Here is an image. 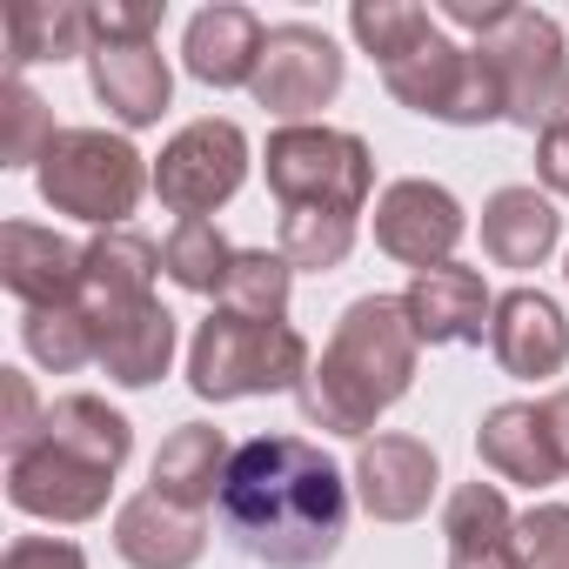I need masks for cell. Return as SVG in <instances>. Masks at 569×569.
<instances>
[{"mask_svg":"<svg viewBox=\"0 0 569 569\" xmlns=\"http://www.w3.org/2000/svg\"><path fill=\"white\" fill-rule=\"evenodd\" d=\"M214 509L221 529L268 569H322L349 536V482L302 436L234 442Z\"/></svg>","mask_w":569,"mask_h":569,"instance_id":"6da1fadb","label":"cell"},{"mask_svg":"<svg viewBox=\"0 0 569 569\" xmlns=\"http://www.w3.org/2000/svg\"><path fill=\"white\" fill-rule=\"evenodd\" d=\"M416 356H422V342L409 329L402 296H362L342 309V322H336L329 349L316 356L309 382L296 389V402L316 429L369 442V429L409 396Z\"/></svg>","mask_w":569,"mask_h":569,"instance_id":"7a4b0ae2","label":"cell"},{"mask_svg":"<svg viewBox=\"0 0 569 569\" xmlns=\"http://www.w3.org/2000/svg\"><path fill=\"white\" fill-rule=\"evenodd\" d=\"M316 369L302 329L289 322H248V316H208L188 342V389L201 402H241V396H289Z\"/></svg>","mask_w":569,"mask_h":569,"instance_id":"3957f363","label":"cell"},{"mask_svg":"<svg viewBox=\"0 0 569 569\" xmlns=\"http://www.w3.org/2000/svg\"><path fill=\"white\" fill-rule=\"evenodd\" d=\"M34 188L54 214H74L88 228H128V214L141 208V194L154 188V168L134 154L128 134L108 128H61V141L48 148V161L34 168Z\"/></svg>","mask_w":569,"mask_h":569,"instance_id":"277c9868","label":"cell"},{"mask_svg":"<svg viewBox=\"0 0 569 569\" xmlns=\"http://www.w3.org/2000/svg\"><path fill=\"white\" fill-rule=\"evenodd\" d=\"M261 174H268V194L281 201V214L322 208V214H349L356 221L369 208V194H376L369 141L349 134V128H322V121L274 128L268 154H261Z\"/></svg>","mask_w":569,"mask_h":569,"instance_id":"5b68a950","label":"cell"},{"mask_svg":"<svg viewBox=\"0 0 569 569\" xmlns=\"http://www.w3.org/2000/svg\"><path fill=\"white\" fill-rule=\"evenodd\" d=\"M476 48L496 61V81H502V121L542 134V128H556V121L569 114V41H562L556 14L509 8Z\"/></svg>","mask_w":569,"mask_h":569,"instance_id":"8992f818","label":"cell"},{"mask_svg":"<svg viewBox=\"0 0 569 569\" xmlns=\"http://www.w3.org/2000/svg\"><path fill=\"white\" fill-rule=\"evenodd\" d=\"M382 88H389L402 108H416V114H429V121H449V128H489V121H502L496 61H489L482 48L449 41L442 28H436L416 54H402L396 68H382Z\"/></svg>","mask_w":569,"mask_h":569,"instance_id":"52a82bcc","label":"cell"},{"mask_svg":"<svg viewBox=\"0 0 569 569\" xmlns=\"http://www.w3.org/2000/svg\"><path fill=\"white\" fill-rule=\"evenodd\" d=\"M241 181H248V134L234 121H214V114L188 121L154 161V194L181 221H208L221 201H234Z\"/></svg>","mask_w":569,"mask_h":569,"instance_id":"ba28073f","label":"cell"},{"mask_svg":"<svg viewBox=\"0 0 569 569\" xmlns=\"http://www.w3.org/2000/svg\"><path fill=\"white\" fill-rule=\"evenodd\" d=\"M342 68L349 61H342V48L322 28L281 21V28H268V48H261V68L248 81V94L268 114H281V128H302L309 114H322L342 94Z\"/></svg>","mask_w":569,"mask_h":569,"instance_id":"9c48e42d","label":"cell"},{"mask_svg":"<svg viewBox=\"0 0 569 569\" xmlns=\"http://www.w3.org/2000/svg\"><path fill=\"white\" fill-rule=\"evenodd\" d=\"M462 228H469V214H462V201H456L442 181L409 174V181H389V188L376 194V248H382L389 261L416 268V274H422V268H442V261L456 254Z\"/></svg>","mask_w":569,"mask_h":569,"instance_id":"30bf717a","label":"cell"},{"mask_svg":"<svg viewBox=\"0 0 569 569\" xmlns=\"http://www.w3.org/2000/svg\"><path fill=\"white\" fill-rule=\"evenodd\" d=\"M114 496V476L54 449V442H34L21 456H8V502L21 516H41V522H94Z\"/></svg>","mask_w":569,"mask_h":569,"instance_id":"8fae6325","label":"cell"},{"mask_svg":"<svg viewBox=\"0 0 569 569\" xmlns=\"http://www.w3.org/2000/svg\"><path fill=\"white\" fill-rule=\"evenodd\" d=\"M81 274H88V248H74L54 228L34 221H8L0 228V289L28 309H68L81 302Z\"/></svg>","mask_w":569,"mask_h":569,"instance_id":"7c38bea8","label":"cell"},{"mask_svg":"<svg viewBox=\"0 0 569 569\" xmlns=\"http://www.w3.org/2000/svg\"><path fill=\"white\" fill-rule=\"evenodd\" d=\"M436 449L422 436H369L356 456V502L376 522H416L436 502Z\"/></svg>","mask_w":569,"mask_h":569,"instance_id":"4fadbf2b","label":"cell"},{"mask_svg":"<svg viewBox=\"0 0 569 569\" xmlns=\"http://www.w3.org/2000/svg\"><path fill=\"white\" fill-rule=\"evenodd\" d=\"M402 309H409L416 342H429V349H456V342H482V336H489L496 296H489V281H482L476 268L442 261V268H422L409 289H402Z\"/></svg>","mask_w":569,"mask_h":569,"instance_id":"5bb4252c","label":"cell"},{"mask_svg":"<svg viewBox=\"0 0 569 569\" xmlns=\"http://www.w3.org/2000/svg\"><path fill=\"white\" fill-rule=\"evenodd\" d=\"M489 356H496L502 376H516V382L556 376V369L569 362V322H562V309H556L542 289H509V296H496Z\"/></svg>","mask_w":569,"mask_h":569,"instance_id":"9a60e30c","label":"cell"},{"mask_svg":"<svg viewBox=\"0 0 569 569\" xmlns=\"http://www.w3.org/2000/svg\"><path fill=\"white\" fill-rule=\"evenodd\" d=\"M114 549L134 569H194L208 549V516L168 502L161 489H141L114 509Z\"/></svg>","mask_w":569,"mask_h":569,"instance_id":"2e32d148","label":"cell"},{"mask_svg":"<svg viewBox=\"0 0 569 569\" xmlns=\"http://www.w3.org/2000/svg\"><path fill=\"white\" fill-rule=\"evenodd\" d=\"M154 274H161V248L134 228H108L88 241V274H81V309L101 336V322L154 302Z\"/></svg>","mask_w":569,"mask_h":569,"instance_id":"e0dca14e","label":"cell"},{"mask_svg":"<svg viewBox=\"0 0 569 569\" xmlns=\"http://www.w3.org/2000/svg\"><path fill=\"white\" fill-rule=\"evenodd\" d=\"M88 81H94V101L121 128H154L168 114V94H174V74H168L154 41H101L88 54Z\"/></svg>","mask_w":569,"mask_h":569,"instance_id":"ac0fdd59","label":"cell"},{"mask_svg":"<svg viewBox=\"0 0 569 569\" xmlns=\"http://www.w3.org/2000/svg\"><path fill=\"white\" fill-rule=\"evenodd\" d=\"M261 48H268V28L248 8H234V0L201 8L181 34V61L201 88H248L254 68H261Z\"/></svg>","mask_w":569,"mask_h":569,"instance_id":"d6986e66","label":"cell"},{"mask_svg":"<svg viewBox=\"0 0 569 569\" xmlns=\"http://www.w3.org/2000/svg\"><path fill=\"white\" fill-rule=\"evenodd\" d=\"M476 456H482V469H496L502 482H522V489L562 482V456L549 442L542 402H496L476 429Z\"/></svg>","mask_w":569,"mask_h":569,"instance_id":"ffe728a7","label":"cell"},{"mask_svg":"<svg viewBox=\"0 0 569 569\" xmlns=\"http://www.w3.org/2000/svg\"><path fill=\"white\" fill-rule=\"evenodd\" d=\"M562 241V214L536 188H496L482 201V254L496 268H542Z\"/></svg>","mask_w":569,"mask_h":569,"instance_id":"44dd1931","label":"cell"},{"mask_svg":"<svg viewBox=\"0 0 569 569\" xmlns=\"http://www.w3.org/2000/svg\"><path fill=\"white\" fill-rule=\"evenodd\" d=\"M228 462H234V442L214 429V422H181L161 449H154V482L168 502L181 509H208L221 502V482H228Z\"/></svg>","mask_w":569,"mask_h":569,"instance_id":"7402d4cb","label":"cell"},{"mask_svg":"<svg viewBox=\"0 0 569 569\" xmlns=\"http://www.w3.org/2000/svg\"><path fill=\"white\" fill-rule=\"evenodd\" d=\"M94 362H101L108 382H121V389L161 382L168 362H174V316H168L161 302H141V309L101 322V356H94Z\"/></svg>","mask_w":569,"mask_h":569,"instance_id":"603a6c76","label":"cell"},{"mask_svg":"<svg viewBox=\"0 0 569 569\" xmlns=\"http://www.w3.org/2000/svg\"><path fill=\"white\" fill-rule=\"evenodd\" d=\"M41 442L68 449V456H81V462L108 469V476H121V462L134 456V422H128L121 409H108L101 396H61V402L48 409V422H41Z\"/></svg>","mask_w":569,"mask_h":569,"instance_id":"cb8c5ba5","label":"cell"},{"mask_svg":"<svg viewBox=\"0 0 569 569\" xmlns=\"http://www.w3.org/2000/svg\"><path fill=\"white\" fill-rule=\"evenodd\" d=\"M94 54V8H74V0H28V8L8 14V61L14 74L34 61H74Z\"/></svg>","mask_w":569,"mask_h":569,"instance_id":"d4e9b609","label":"cell"},{"mask_svg":"<svg viewBox=\"0 0 569 569\" xmlns=\"http://www.w3.org/2000/svg\"><path fill=\"white\" fill-rule=\"evenodd\" d=\"M296 296V268L281 248H234V268L221 281V309L248 322H281Z\"/></svg>","mask_w":569,"mask_h":569,"instance_id":"484cf974","label":"cell"},{"mask_svg":"<svg viewBox=\"0 0 569 569\" xmlns=\"http://www.w3.org/2000/svg\"><path fill=\"white\" fill-rule=\"evenodd\" d=\"M54 141H61L54 108L21 74H8L0 81V168H41Z\"/></svg>","mask_w":569,"mask_h":569,"instance_id":"4316f807","label":"cell"},{"mask_svg":"<svg viewBox=\"0 0 569 569\" xmlns=\"http://www.w3.org/2000/svg\"><path fill=\"white\" fill-rule=\"evenodd\" d=\"M228 268H234V248L221 241L214 221H174V234L161 241V274L188 296H221Z\"/></svg>","mask_w":569,"mask_h":569,"instance_id":"83f0119b","label":"cell"},{"mask_svg":"<svg viewBox=\"0 0 569 569\" xmlns=\"http://www.w3.org/2000/svg\"><path fill=\"white\" fill-rule=\"evenodd\" d=\"M349 34L362 41V54L396 68L402 54H416L436 34V14L416 8V0H356V8H349Z\"/></svg>","mask_w":569,"mask_h":569,"instance_id":"f1b7e54d","label":"cell"},{"mask_svg":"<svg viewBox=\"0 0 569 569\" xmlns=\"http://www.w3.org/2000/svg\"><path fill=\"white\" fill-rule=\"evenodd\" d=\"M21 342H28V356H34L41 369H54V376H74L81 362L101 356V336H94V322H88L81 302H68V309H28Z\"/></svg>","mask_w":569,"mask_h":569,"instance_id":"f546056e","label":"cell"},{"mask_svg":"<svg viewBox=\"0 0 569 569\" xmlns=\"http://www.w3.org/2000/svg\"><path fill=\"white\" fill-rule=\"evenodd\" d=\"M349 248H356V221L349 214H322V208L281 214V254H289V268L329 274V268L349 261Z\"/></svg>","mask_w":569,"mask_h":569,"instance_id":"4dcf8cb0","label":"cell"},{"mask_svg":"<svg viewBox=\"0 0 569 569\" xmlns=\"http://www.w3.org/2000/svg\"><path fill=\"white\" fill-rule=\"evenodd\" d=\"M442 536H449V542H489V536H516L509 496H502L496 482H462V489L442 502Z\"/></svg>","mask_w":569,"mask_h":569,"instance_id":"1f68e13d","label":"cell"},{"mask_svg":"<svg viewBox=\"0 0 569 569\" xmlns=\"http://www.w3.org/2000/svg\"><path fill=\"white\" fill-rule=\"evenodd\" d=\"M516 549L522 569H569V502H536L516 516Z\"/></svg>","mask_w":569,"mask_h":569,"instance_id":"d6a6232c","label":"cell"},{"mask_svg":"<svg viewBox=\"0 0 569 569\" xmlns=\"http://www.w3.org/2000/svg\"><path fill=\"white\" fill-rule=\"evenodd\" d=\"M0 389H8V429H0V449L21 456V449H34V442H41L48 409L34 402V382H28L21 369H0Z\"/></svg>","mask_w":569,"mask_h":569,"instance_id":"836d02e7","label":"cell"},{"mask_svg":"<svg viewBox=\"0 0 569 569\" xmlns=\"http://www.w3.org/2000/svg\"><path fill=\"white\" fill-rule=\"evenodd\" d=\"M0 569H88V556L68 536H14Z\"/></svg>","mask_w":569,"mask_h":569,"instance_id":"e575fe53","label":"cell"},{"mask_svg":"<svg viewBox=\"0 0 569 569\" xmlns=\"http://www.w3.org/2000/svg\"><path fill=\"white\" fill-rule=\"evenodd\" d=\"M161 28V8L148 0V8H94V48L101 41H154Z\"/></svg>","mask_w":569,"mask_h":569,"instance_id":"d590c367","label":"cell"},{"mask_svg":"<svg viewBox=\"0 0 569 569\" xmlns=\"http://www.w3.org/2000/svg\"><path fill=\"white\" fill-rule=\"evenodd\" d=\"M536 174H542L549 194H569V114L536 134Z\"/></svg>","mask_w":569,"mask_h":569,"instance_id":"8d00e7d4","label":"cell"},{"mask_svg":"<svg viewBox=\"0 0 569 569\" xmlns=\"http://www.w3.org/2000/svg\"><path fill=\"white\" fill-rule=\"evenodd\" d=\"M449 569H522L516 536H489V542H449Z\"/></svg>","mask_w":569,"mask_h":569,"instance_id":"74e56055","label":"cell"},{"mask_svg":"<svg viewBox=\"0 0 569 569\" xmlns=\"http://www.w3.org/2000/svg\"><path fill=\"white\" fill-rule=\"evenodd\" d=\"M509 8H516V0H442V14H449L456 28H469L476 41H482V34H489V28H496Z\"/></svg>","mask_w":569,"mask_h":569,"instance_id":"f35d334b","label":"cell"},{"mask_svg":"<svg viewBox=\"0 0 569 569\" xmlns=\"http://www.w3.org/2000/svg\"><path fill=\"white\" fill-rule=\"evenodd\" d=\"M542 422H549V442H556V456H562V476H569V389L542 396Z\"/></svg>","mask_w":569,"mask_h":569,"instance_id":"ab89813d","label":"cell"},{"mask_svg":"<svg viewBox=\"0 0 569 569\" xmlns=\"http://www.w3.org/2000/svg\"><path fill=\"white\" fill-rule=\"evenodd\" d=\"M562 274H569V268H562Z\"/></svg>","mask_w":569,"mask_h":569,"instance_id":"60d3db41","label":"cell"}]
</instances>
